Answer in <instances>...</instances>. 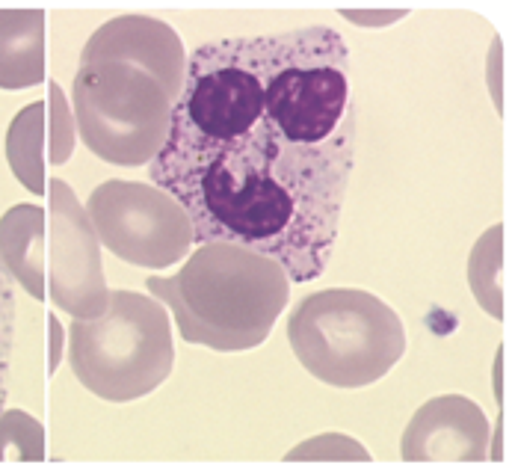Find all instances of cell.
Segmentation results:
<instances>
[{
    "label": "cell",
    "mask_w": 512,
    "mask_h": 468,
    "mask_svg": "<svg viewBox=\"0 0 512 468\" xmlns=\"http://www.w3.org/2000/svg\"><path fill=\"white\" fill-rule=\"evenodd\" d=\"M356 163L350 51L338 30L234 36L190 54L151 181L196 243H234L317 279Z\"/></svg>",
    "instance_id": "6da1fadb"
},
{
    "label": "cell",
    "mask_w": 512,
    "mask_h": 468,
    "mask_svg": "<svg viewBox=\"0 0 512 468\" xmlns=\"http://www.w3.org/2000/svg\"><path fill=\"white\" fill-rule=\"evenodd\" d=\"M12 350H15V288H12V276L0 264V415L9 400Z\"/></svg>",
    "instance_id": "7a4b0ae2"
}]
</instances>
